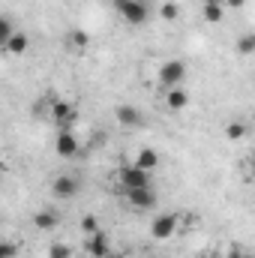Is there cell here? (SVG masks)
<instances>
[{
    "label": "cell",
    "instance_id": "cell-1",
    "mask_svg": "<svg viewBox=\"0 0 255 258\" xmlns=\"http://www.w3.org/2000/svg\"><path fill=\"white\" fill-rule=\"evenodd\" d=\"M186 78V63L183 60H165L159 66V87L171 90V87H183Z\"/></svg>",
    "mask_w": 255,
    "mask_h": 258
},
{
    "label": "cell",
    "instance_id": "cell-2",
    "mask_svg": "<svg viewBox=\"0 0 255 258\" xmlns=\"http://www.w3.org/2000/svg\"><path fill=\"white\" fill-rule=\"evenodd\" d=\"M120 15L126 18L132 27H141L147 18H150V9H147V0H126L120 6Z\"/></svg>",
    "mask_w": 255,
    "mask_h": 258
},
{
    "label": "cell",
    "instance_id": "cell-3",
    "mask_svg": "<svg viewBox=\"0 0 255 258\" xmlns=\"http://www.w3.org/2000/svg\"><path fill=\"white\" fill-rule=\"evenodd\" d=\"M120 183L123 189H138V186H150V171L138 168V165H126L120 171Z\"/></svg>",
    "mask_w": 255,
    "mask_h": 258
},
{
    "label": "cell",
    "instance_id": "cell-4",
    "mask_svg": "<svg viewBox=\"0 0 255 258\" xmlns=\"http://www.w3.org/2000/svg\"><path fill=\"white\" fill-rule=\"evenodd\" d=\"M174 231H177V216H174V213H162V216H156L153 225H150V234H153L156 240H168Z\"/></svg>",
    "mask_w": 255,
    "mask_h": 258
},
{
    "label": "cell",
    "instance_id": "cell-5",
    "mask_svg": "<svg viewBox=\"0 0 255 258\" xmlns=\"http://www.w3.org/2000/svg\"><path fill=\"white\" fill-rule=\"evenodd\" d=\"M54 150H57L63 159H72V156L81 153V144H78V138H75L69 129H60V132H57V141H54Z\"/></svg>",
    "mask_w": 255,
    "mask_h": 258
},
{
    "label": "cell",
    "instance_id": "cell-6",
    "mask_svg": "<svg viewBox=\"0 0 255 258\" xmlns=\"http://www.w3.org/2000/svg\"><path fill=\"white\" fill-rule=\"evenodd\" d=\"M126 198L132 207H138V210H150L153 204H156V192H153V186H138V189H126Z\"/></svg>",
    "mask_w": 255,
    "mask_h": 258
},
{
    "label": "cell",
    "instance_id": "cell-7",
    "mask_svg": "<svg viewBox=\"0 0 255 258\" xmlns=\"http://www.w3.org/2000/svg\"><path fill=\"white\" fill-rule=\"evenodd\" d=\"M51 120H54L60 129H69V126H72V120H75V108H72V102L57 99V102L51 105Z\"/></svg>",
    "mask_w": 255,
    "mask_h": 258
},
{
    "label": "cell",
    "instance_id": "cell-8",
    "mask_svg": "<svg viewBox=\"0 0 255 258\" xmlns=\"http://www.w3.org/2000/svg\"><path fill=\"white\" fill-rule=\"evenodd\" d=\"M51 192H54V198L69 201V198H75V195H78V180H75V177H69V174H60V177H54Z\"/></svg>",
    "mask_w": 255,
    "mask_h": 258
},
{
    "label": "cell",
    "instance_id": "cell-9",
    "mask_svg": "<svg viewBox=\"0 0 255 258\" xmlns=\"http://www.w3.org/2000/svg\"><path fill=\"white\" fill-rule=\"evenodd\" d=\"M117 123L120 126H126V129H135V126H141L144 123V114L135 108V105H117Z\"/></svg>",
    "mask_w": 255,
    "mask_h": 258
},
{
    "label": "cell",
    "instance_id": "cell-10",
    "mask_svg": "<svg viewBox=\"0 0 255 258\" xmlns=\"http://www.w3.org/2000/svg\"><path fill=\"white\" fill-rule=\"evenodd\" d=\"M84 249H87L93 258H102L105 252H111V246H108V237H105L102 231H96V234H87V237H84Z\"/></svg>",
    "mask_w": 255,
    "mask_h": 258
},
{
    "label": "cell",
    "instance_id": "cell-11",
    "mask_svg": "<svg viewBox=\"0 0 255 258\" xmlns=\"http://www.w3.org/2000/svg\"><path fill=\"white\" fill-rule=\"evenodd\" d=\"M27 45H30V39H27V33H18V30H12V36L6 39V51L9 54H15V57H21L24 51H27Z\"/></svg>",
    "mask_w": 255,
    "mask_h": 258
},
{
    "label": "cell",
    "instance_id": "cell-12",
    "mask_svg": "<svg viewBox=\"0 0 255 258\" xmlns=\"http://www.w3.org/2000/svg\"><path fill=\"white\" fill-rule=\"evenodd\" d=\"M165 102H168V108H171V111H183V108L189 105V93H186L183 87H171V90H168V96H165Z\"/></svg>",
    "mask_w": 255,
    "mask_h": 258
},
{
    "label": "cell",
    "instance_id": "cell-13",
    "mask_svg": "<svg viewBox=\"0 0 255 258\" xmlns=\"http://www.w3.org/2000/svg\"><path fill=\"white\" fill-rule=\"evenodd\" d=\"M135 165H138V168H144V171H153V168H159V153H156L153 147H144V150H138Z\"/></svg>",
    "mask_w": 255,
    "mask_h": 258
},
{
    "label": "cell",
    "instance_id": "cell-14",
    "mask_svg": "<svg viewBox=\"0 0 255 258\" xmlns=\"http://www.w3.org/2000/svg\"><path fill=\"white\" fill-rule=\"evenodd\" d=\"M33 225H36L39 231H51V228L60 225V216H57L54 210H39V213L33 216Z\"/></svg>",
    "mask_w": 255,
    "mask_h": 258
},
{
    "label": "cell",
    "instance_id": "cell-15",
    "mask_svg": "<svg viewBox=\"0 0 255 258\" xmlns=\"http://www.w3.org/2000/svg\"><path fill=\"white\" fill-rule=\"evenodd\" d=\"M204 18H207L210 24H219V21H222V3H219V0H207V3H204Z\"/></svg>",
    "mask_w": 255,
    "mask_h": 258
},
{
    "label": "cell",
    "instance_id": "cell-16",
    "mask_svg": "<svg viewBox=\"0 0 255 258\" xmlns=\"http://www.w3.org/2000/svg\"><path fill=\"white\" fill-rule=\"evenodd\" d=\"M246 135V123H240V120H231L228 126H225V138H231V141H237V138H243Z\"/></svg>",
    "mask_w": 255,
    "mask_h": 258
},
{
    "label": "cell",
    "instance_id": "cell-17",
    "mask_svg": "<svg viewBox=\"0 0 255 258\" xmlns=\"http://www.w3.org/2000/svg\"><path fill=\"white\" fill-rule=\"evenodd\" d=\"M159 15H162L165 21H174V18L180 15V6H177L174 0H168V3H162V6H159Z\"/></svg>",
    "mask_w": 255,
    "mask_h": 258
},
{
    "label": "cell",
    "instance_id": "cell-18",
    "mask_svg": "<svg viewBox=\"0 0 255 258\" xmlns=\"http://www.w3.org/2000/svg\"><path fill=\"white\" fill-rule=\"evenodd\" d=\"M237 51H240L243 57H249V54H252V51H255V33H246V36L237 42Z\"/></svg>",
    "mask_w": 255,
    "mask_h": 258
},
{
    "label": "cell",
    "instance_id": "cell-19",
    "mask_svg": "<svg viewBox=\"0 0 255 258\" xmlns=\"http://www.w3.org/2000/svg\"><path fill=\"white\" fill-rule=\"evenodd\" d=\"M69 42H72L75 48H87V45H90V36H87L84 30H72V33H69Z\"/></svg>",
    "mask_w": 255,
    "mask_h": 258
},
{
    "label": "cell",
    "instance_id": "cell-20",
    "mask_svg": "<svg viewBox=\"0 0 255 258\" xmlns=\"http://www.w3.org/2000/svg\"><path fill=\"white\" fill-rule=\"evenodd\" d=\"M81 231H84V237H87V234H96V231H99L96 216H90V213H87V216H81Z\"/></svg>",
    "mask_w": 255,
    "mask_h": 258
},
{
    "label": "cell",
    "instance_id": "cell-21",
    "mask_svg": "<svg viewBox=\"0 0 255 258\" xmlns=\"http://www.w3.org/2000/svg\"><path fill=\"white\" fill-rule=\"evenodd\" d=\"M48 258H72V246H66V243H51Z\"/></svg>",
    "mask_w": 255,
    "mask_h": 258
},
{
    "label": "cell",
    "instance_id": "cell-22",
    "mask_svg": "<svg viewBox=\"0 0 255 258\" xmlns=\"http://www.w3.org/2000/svg\"><path fill=\"white\" fill-rule=\"evenodd\" d=\"M9 36H12V24H9V18H3V15H0V48L6 45V39H9Z\"/></svg>",
    "mask_w": 255,
    "mask_h": 258
},
{
    "label": "cell",
    "instance_id": "cell-23",
    "mask_svg": "<svg viewBox=\"0 0 255 258\" xmlns=\"http://www.w3.org/2000/svg\"><path fill=\"white\" fill-rule=\"evenodd\" d=\"M18 255V246L9 243V240H0V258H15Z\"/></svg>",
    "mask_w": 255,
    "mask_h": 258
},
{
    "label": "cell",
    "instance_id": "cell-24",
    "mask_svg": "<svg viewBox=\"0 0 255 258\" xmlns=\"http://www.w3.org/2000/svg\"><path fill=\"white\" fill-rule=\"evenodd\" d=\"M243 3H246V0H225V6H231V9H240Z\"/></svg>",
    "mask_w": 255,
    "mask_h": 258
},
{
    "label": "cell",
    "instance_id": "cell-25",
    "mask_svg": "<svg viewBox=\"0 0 255 258\" xmlns=\"http://www.w3.org/2000/svg\"><path fill=\"white\" fill-rule=\"evenodd\" d=\"M111 3H114V9H117V12H120V6H123V3H126V0H111Z\"/></svg>",
    "mask_w": 255,
    "mask_h": 258
},
{
    "label": "cell",
    "instance_id": "cell-26",
    "mask_svg": "<svg viewBox=\"0 0 255 258\" xmlns=\"http://www.w3.org/2000/svg\"><path fill=\"white\" fill-rule=\"evenodd\" d=\"M228 258H240V249H231V252H228Z\"/></svg>",
    "mask_w": 255,
    "mask_h": 258
},
{
    "label": "cell",
    "instance_id": "cell-27",
    "mask_svg": "<svg viewBox=\"0 0 255 258\" xmlns=\"http://www.w3.org/2000/svg\"><path fill=\"white\" fill-rule=\"evenodd\" d=\"M102 258H117V255H111V252H105V255H102Z\"/></svg>",
    "mask_w": 255,
    "mask_h": 258
},
{
    "label": "cell",
    "instance_id": "cell-28",
    "mask_svg": "<svg viewBox=\"0 0 255 258\" xmlns=\"http://www.w3.org/2000/svg\"><path fill=\"white\" fill-rule=\"evenodd\" d=\"M240 258H249V255H240Z\"/></svg>",
    "mask_w": 255,
    "mask_h": 258
},
{
    "label": "cell",
    "instance_id": "cell-29",
    "mask_svg": "<svg viewBox=\"0 0 255 258\" xmlns=\"http://www.w3.org/2000/svg\"><path fill=\"white\" fill-rule=\"evenodd\" d=\"M0 177H3V171H0Z\"/></svg>",
    "mask_w": 255,
    "mask_h": 258
}]
</instances>
